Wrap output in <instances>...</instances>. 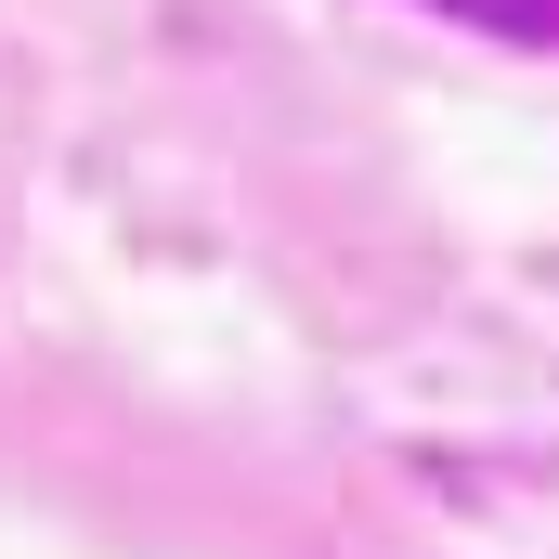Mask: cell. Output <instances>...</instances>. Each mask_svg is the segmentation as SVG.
I'll return each instance as SVG.
<instances>
[{
  "label": "cell",
  "instance_id": "6da1fadb",
  "mask_svg": "<svg viewBox=\"0 0 559 559\" xmlns=\"http://www.w3.org/2000/svg\"><path fill=\"white\" fill-rule=\"evenodd\" d=\"M442 26H468V39H495V52H559V0H417Z\"/></svg>",
  "mask_w": 559,
  "mask_h": 559
}]
</instances>
